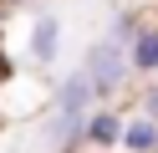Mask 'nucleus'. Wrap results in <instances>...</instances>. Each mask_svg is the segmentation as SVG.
Wrapping results in <instances>:
<instances>
[{"instance_id":"1","label":"nucleus","mask_w":158,"mask_h":153,"mask_svg":"<svg viewBox=\"0 0 158 153\" xmlns=\"http://www.w3.org/2000/svg\"><path fill=\"white\" fill-rule=\"evenodd\" d=\"M127 71H133V46H117L112 36L92 41V46H87V56H82V77L92 82L97 97H117V92H123V82H127Z\"/></svg>"},{"instance_id":"2","label":"nucleus","mask_w":158,"mask_h":153,"mask_svg":"<svg viewBox=\"0 0 158 153\" xmlns=\"http://www.w3.org/2000/svg\"><path fill=\"white\" fill-rule=\"evenodd\" d=\"M56 51H61V15H56V10L31 15V26H26V56H31L36 66H51Z\"/></svg>"},{"instance_id":"3","label":"nucleus","mask_w":158,"mask_h":153,"mask_svg":"<svg viewBox=\"0 0 158 153\" xmlns=\"http://www.w3.org/2000/svg\"><path fill=\"white\" fill-rule=\"evenodd\" d=\"M123 133H127V122L117 117V112H92V122H87V143H97V148H112V143H123Z\"/></svg>"},{"instance_id":"4","label":"nucleus","mask_w":158,"mask_h":153,"mask_svg":"<svg viewBox=\"0 0 158 153\" xmlns=\"http://www.w3.org/2000/svg\"><path fill=\"white\" fill-rule=\"evenodd\" d=\"M123 148L127 153H158V122L153 117H133L123 133Z\"/></svg>"},{"instance_id":"5","label":"nucleus","mask_w":158,"mask_h":153,"mask_svg":"<svg viewBox=\"0 0 158 153\" xmlns=\"http://www.w3.org/2000/svg\"><path fill=\"white\" fill-rule=\"evenodd\" d=\"M133 71H158V31H143L133 41Z\"/></svg>"},{"instance_id":"6","label":"nucleus","mask_w":158,"mask_h":153,"mask_svg":"<svg viewBox=\"0 0 158 153\" xmlns=\"http://www.w3.org/2000/svg\"><path fill=\"white\" fill-rule=\"evenodd\" d=\"M143 117H153V122H158V82L148 87V97H143Z\"/></svg>"},{"instance_id":"7","label":"nucleus","mask_w":158,"mask_h":153,"mask_svg":"<svg viewBox=\"0 0 158 153\" xmlns=\"http://www.w3.org/2000/svg\"><path fill=\"white\" fill-rule=\"evenodd\" d=\"M0 5H21V0H0Z\"/></svg>"},{"instance_id":"8","label":"nucleus","mask_w":158,"mask_h":153,"mask_svg":"<svg viewBox=\"0 0 158 153\" xmlns=\"http://www.w3.org/2000/svg\"><path fill=\"white\" fill-rule=\"evenodd\" d=\"M0 112H5V107H0Z\"/></svg>"}]
</instances>
